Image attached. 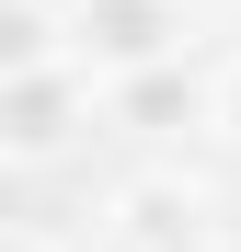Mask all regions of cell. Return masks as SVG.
Segmentation results:
<instances>
[{
    "instance_id": "cell-1",
    "label": "cell",
    "mask_w": 241,
    "mask_h": 252,
    "mask_svg": "<svg viewBox=\"0 0 241 252\" xmlns=\"http://www.w3.org/2000/svg\"><path fill=\"white\" fill-rule=\"evenodd\" d=\"M184 34H195L184 0H69L58 12V58L80 80H138V69H172Z\"/></svg>"
},
{
    "instance_id": "cell-2",
    "label": "cell",
    "mask_w": 241,
    "mask_h": 252,
    "mask_svg": "<svg viewBox=\"0 0 241 252\" xmlns=\"http://www.w3.org/2000/svg\"><path fill=\"white\" fill-rule=\"evenodd\" d=\"M80 126H92V80H80L69 58L23 69V80H0V160H58Z\"/></svg>"
},
{
    "instance_id": "cell-3",
    "label": "cell",
    "mask_w": 241,
    "mask_h": 252,
    "mask_svg": "<svg viewBox=\"0 0 241 252\" xmlns=\"http://www.w3.org/2000/svg\"><path fill=\"white\" fill-rule=\"evenodd\" d=\"M195 229H207L195 184H127L115 195V241L127 252H195Z\"/></svg>"
},
{
    "instance_id": "cell-4",
    "label": "cell",
    "mask_w": 241,
    "mask_h": 252,
    "mask_svg": "<svg viewBox=\"0 0 241 252\" xmlns=\"http://www.w3.org/2000/svg\"><path fill=\"white\" fill-rule=\"evenodd\" d=\"M103 92H115V115H127L138 138H172V126L207 115V80H195L184 58H172V69H138V80H103Z\"/></svg>"
},
{
    "instance_id": "cell-5",
    "label": "cell",
    "mask_w": 241,
    "mask_h": 252,
    "mask_svg": "<svg viewBox=\"0 0 241 252\" xmlns=\"http://www.w3.org/2000/svg\"><path fill=\"white\" fill-rule=\"evenodd\" d=\"M58 58V23L34 12V0H0V80H23V69H46Z\"/></svg>"
},
{
    "instance_id": "cell-6",
    "label": "cell",
    "mask_w": 241,
    "mask_h": 252,
    "mask_svg": "<svg viewBox=\"0 0 241 252\" xmlns=\"http://www.w3.org/2000/svg\"><path fill=\"white\" fill-rule=\"evenodd\" d=\"M207 126H230V138H241V58H230V69L207 80Z\"/></svg>"
},
{
    "instance_id": "cell-7",
    "label": "cell",
    "mask_w": 241,
    "mask_h": 252,
    "mask_svg": "<svg viewBox=\"0 0 241 252\" xmlns=\"http://www.w3.org/2000/svg\"><path fill=\"white\" fill-rule=\"evenodd\" d=\"M0 252H58V241H34V229H0Z\"/></svg>"
},
{
    "instance_id": "cell-8",
    "label": "cell",
    "mask_w": 241,
    "mask_h": 252,
    "mask_svg": "<svg viewBox=\"0 0 241 252\" xmlns=\"http://www.w3.org/2000/svg\"><path fill=\"white\" fill-rule=\"evenodd\" d=\"M34 12H46V23H58V12H69V0H34Z\"/></svg>"
},
{
    "instance_id": "cell-9",
    "label": "cell",
    "mask_w": 241,
    "mask_h": 252,
    "mask_svg": "<svg viewBox=\"0 0 241 252\" xmlns=\"http://www.w3.org/2000/svg\"><path fill=\"white\" fill-rule=\"evenodd\" d=\"M218 252H241V241H218Z\"/></svg>"
}]
</instances>
